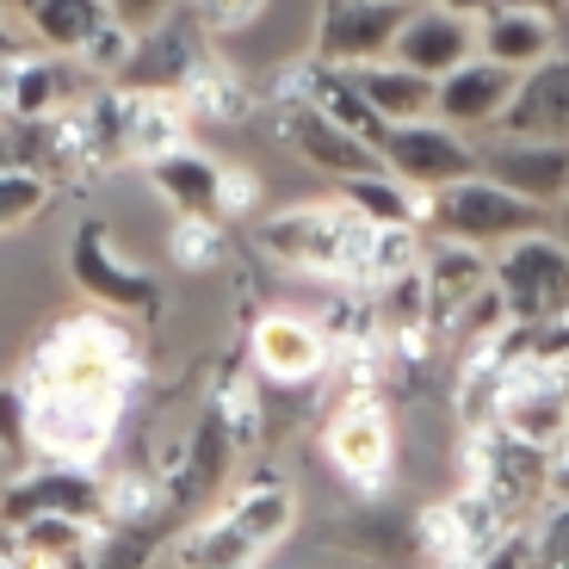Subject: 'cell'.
Returning a JSON list of instances; mask_svg holds the SVG:
<instances>
[{
    "mask_svg": "<svg viewBox=\"0 0 569 569\" xmlns=\"http://www.w3.org/2000/svg\"><path fill=\"white\" fill-rule=\"evenodd\" d=\"M142 378V347L124 328V316L112 310H81L62 316L57 328H43V341L31 347L19 385L26 390H81L124 409L130 390Z\"/></svg>",
    "mask_w": 569,
    "mask_h": 569,
    "instance_id": "6da1fadb",
    "label": "cell"
},
{
    "mask_svg": "<svg viewBox=\"0 0 569 569\" xmlns=\"http://www.w3.org/2000/svg\"><path fill=\"white\" fill-rule=\"evenodd\" d=\"M371 242H378V223H366L341 199L284 204V211L254 223V248L272 267H291L303 279H328V284H366V291H371Z\"/></svg>",
    "mask_w": 569,
    "mask_h": 569,
    "instance_id": "7a4b0ae2",
    "label": "cell"
},
{
    "mask_svg": "<svg viewBox=\"0 0 569 569\" xmlns=\"http://www.w3.org/2000/svg\"><path fill=\"white\" fill-rule=\"evenodd\" d=\"M427 236H440V242H465V248H508L532 229H545L539 204L513 199L508 186H496L489 173H470V180H452L440 192H427Z\"/></svg>",
    "mask_w": 569,
    "mask_h": 569,
    "instance_id": "3957f363",
    "label": "cell"
},
{
    "mask_svg": "<svg viewBox=\"0 0 569 569\" xmlns=\"http://www.w3.org/2000/svg\"><path fill=\"white\" fill-rule=\"evenodd\" d=\"M489 284H496L508 322L520 328L557 322V316H569V242H557L551 229H532L520 242L496 248Z\"/></svg>",
    "mask_w": 569,
    "mask_h": 569,
    "instance_id": "277c9868",
    "label": "cell"
},
{
    "mask_svg": "<svg viewBox=\"0 0 569 569\" xmlns=\"http://www.w3.org/2000/svg\"><path fill=\"white\" fill-rule=\"evenodd\" d=\"M322 452L341 470L347 489H359L366 501L385 496L390 477H397V427H390L385 397L378 390H347L341 409L322 427Z\"/></svg>",
    "mask_w": 569,
    "mask_h": 569,
    "instance_id": "5b68a950",
    "label": "cell"
},
{
    "mask_svg": "<svg viewBox=\"0 0 569 569\" xmlns=\"http://www.w3.org/2000/svg\"><path fill=\"white\" fill-rule=\"evenodd\" d=\"M26 421H31V452L43 465H81L93 470L112 446L124 409L81 390H26Z\"/></svg>",
    "mask_w": 569,
    "mask_h": 569,
    "instance_id": "8992f818",
    "label": "cell"
},
{
    "mask_svg": "<svg viewBox=\"0 0 569 569\" xmlns=\"http://www.w3.org/2000/svg\"><path fill=\"white\" fill-rule=\"evenodd\" d=\"M69 279L81 298H93V310L112 316H161V284L156 272H142L137 260H124L112 248V229L100 217L74 223L69 236Z\"/></svg>",
    "mask_w": 569,
    "mask_h": 569,
    "instance_id": "52a82bcc",
    "label": "cell"
},
{
    "mask_svg": "<svg viewBox=\"0 0 569 569\" xmlns=\"http://www.w3.org/2000/svg\"><path fill=\"white\" fill-rule=\"evenodd\" d=\"M378 161H385V173H397L409 192H440V186L477 173V142H470L465 130L440 124V118H415V124H385Z\"/></svg>",
    "mask_w": 569,
    "mask_h": 569,
    "instance_id": "ba28073f",
    "label": "cell"
},
{
    "mask_svg": "<svg viewBox=\"0 0 569 569\" xmlns=\"http://www.w3.org/2000/svg\"><path fill=\"white\" fill-rule=\"evenodd\" d=\"M26 520H81L106 532V483L81 465H38L0 489V527H26Z\"/></svg>",
    "mask_w": 569,
    "mask_h": 569,
    "instance_id": "9c48e42d",
    "label": "cell"
},
{
    "mask_svg": "<svg viewBox=\"0 0 569 569\" xmlns=\"http://www.w3.org/2000/svg\"><path fill=\"white\" fill-rule=\"evenodd\" d=\"M477 173H489L496 186H508L513 199L539 204V211H557L569 204V142L551 137H489L477 142Z\"/></svg>",
    "mask_w": 569,
    "mask_h": 569,
    "instance_id": "30bf717a",
    "label": "cell"
},
{
    "mask_svg": "<svg viewBox=\"0 0 569 569\" xmlns=\"http://www.w3.org/2000/svg\"><path fill=\"white\" fill-rule=\"evenodd\" d=\"M415 0H328L316 19V62L328 69H359V62L390 57L402 19Z\"/></svg>",
    "mask_w": 569,
    "mask_h": 569,
    "instance_id": "8fae6325",
    "label": "cell"
},
{
    "mask_svg": "<svg viewBox=\"0 0 569 569\" xmlns=\"http://www.w3.org/2000/svg\"><path fill=\"white\" fill-rule=\"evenodd\" d=\"M248 359L267 385L279 390H303L316 385L328 366H335V347L328 335L310 322V316H291V310H267L254 316V335H248Z\"/></svg>",
    "mask_w": 569,
    "mask_h": 569,
    "instance_id": "7c38bea8",
    "label": "cell"
},
{
    "mask_svg": "<svg viewBox=\"0 0 569 569\" xmlns=\"http://www.w3.org/2000/svg\"><path fill=\"white\" fill-rule=\"evenodd\" d=\"M477 57V19L452 13V7H433V0H415L409 19H402L397 43H390V62H402V69L427 74V81H440V74H452L458 62Z\"/></svg>",
    "mask_w": 569,
    "mask_h": 569,
    "instance_id": "4fadbf2b",
    "label": "cell"
},
{
    "mask_svg": "<svg viewBox=\"0 0 569 569\" xmlns=\"http://www.w3.org/2000/svg\"><path fill=\"white\" fill-rule=\"evenodd\" d=\"M477 57L513 74L539 69L545 57H557V13L539 0H496L489 13H477Z\"/></svg>",
    "mask_w": 569,
    "mask_h": 569,
    "instance_id": "5bb4252c",
    "label": "cell"
},
{
    "mask_svg": "<svg viewBox=\"0 0 569 569\" xmlns=\"http://www.w3.org/2000/svg\"><path fill=\"white\" fill-rule=\"evenodd\" d=\"M272 130H279L291 149H298V161H310V168H322L328 180H359V173L385 168L378 161V149H371L366 137H353V130H341L335 118L310 112V106H272Z\"/></svg>",
    "mask_w": 569,
    "mask_h": 569,
    "instance_id": "9a60e30c",
    "label": "cell"
},
{
    "mask_svg": "<svg viewBox=\"0 0 569 569\" xmlns=\"http://www.w3.org/2000/svg\"><path fill=\"white\" fill-rule=\"evenodd\" d=\"M513 87H520L513 69H501V62H489V57H470V62H458L452 74L433 81V118L465 130V137L470 130H496V118L508 112V100H513Z\"/></svg>",
    "mask_w": 569,
    "mask_h": 569,
    "instance_id": "2e32d148",
    "label": "cell"
},
{
    "mask_svg": "<svg viewBox=\"0 0 569 569\" xmlns=\"http://www.w3.org/2000/svg\"><path fill=\"white\" fill-rule=\"evenodd\" d=\"M501 137H551L569 142V57H545L539 69L520 74L508 112L496 118Z\"/></svg>",
    "mask_w": 569,
    "mask_h": 569,
    "instance_id": "e0dca14e",
    "label": "cell"
},
{
    "mask_svg": "<svg viewBox=\"0 0 569 569\" xmlns=\"http://www.w3.org/2000/svg\"><path fill=\"white\" fill-rule=\"evenodd\" d=\"M199 31L192 26H173V19H161V26L137 31V50H130L124 74L118 81L130 87V93H180L186 74L199 69Z\"/></svg>",
    "mask_w": 569,
    "mask_h": 569,
    "instance_id": "ac0fdd59",
    "label": "cell"
},
{
    "mask_svg": "<svg viewBox=\"0 0 569 569\" xmlns=\"http://www.w3.org/2000/svg\"><path fill=\"white\" fill-rule=\"evenodd\" d=\"M0 100L13 124H43L50 112L69 106V57H26L7 50L0 57Z\"/></svg>",
    "mask_w": 569,
    "mask_h": 569,
    "instance_id": "d6986e66",
    "label": "cell"
},
{
    "mask_svg": "<svg viewBox=\"0 0 569 569\" xmlns=\"http://www.w3.org/2000/svg\"><path fill=\"white\" fill-rule=\"evenodd\" d=\"M124 106V156L130 161H156L168 149H186L192 142V118H186L180 93H118Z\"/></svg>",
    "mask_w": 569,
    "mask_h": 569,
    "instance_id": "ffe728a7",
    "label": "cell"
},
{
    "mask_svg": "<svg viewBox=\"0 0 569 569\" xmlns=\"http://www.w3.org/2000/svg\"><path fill=\"white\" fill-rule=\"evenodd\" d=\"M223 513H229V527H242L272 557L291 539V527H298V489L284 483V477H254V483H242L223 501Z\"/></svg>",
    "mask_w": 569,
    "mask_h": 569,
    "instance_id": "44dd1931",
    "label": "cell"
},
{
    "mask_svg": "<svg viewBox=\"0 0 569 569\" xmlns=\"http://www.w3.org/2000/svg\"><path fill=\"white\" fill-rule=\"evenodd\" d=\"M347 74H353L359 100L385 118V124H415V118H433V81H427V74L402 69V62H390V57L359 62V69H347Z\"/></svg>",
    "mask_w": 569,
    "mask_h": 569,
    "instance_id": "7402d4cb",
    "label": "cell"
},
{
    "mask_svg": "<svg viewBox=\"0 0 569 569\" xmlns=\"http://www.w3.org/2000/svg\"><path fill=\"white\" fill-rule=\"evenodd\" d=\"M260 563H267V551L242 527H229L223 508L204 513L199 527H186L168 545V569H260Z\"/></svg>",
    "mask_w": 569,
    "mask_h": 569,
    "instance_id": "603a6c76",
    "label": "cell"
},
{
    "mask_svg": "<svg viewBox=\"0 0 569 569\" xmlns=\"http://www.w3.org/2000/svg\"><path fill=\"white\" fill-rule=\"evenodd\" d=\"M341 204H353L366 223H378V229H421L427 236V192H409V186L397 180V173H385V168H371V173H359V180H341V192H335Z\"/></svg>",
    "mask_w": 569,
    "mask_h": 569,
    "instance_id": "cb8c5ba5",
    "label": "cell"
},
{
    "mask_svg": "<svg viewBox=\"0 0 569 569\" xmlns=\"http://www.w3.org/2000/svg\"><path fill=\"white\" fill-rule=\"evenodd\" d=\"M142 173H149V186H156L161 199L173 204V211H192V217H217V161L199 156L192 142L186 149H168V156L142 161Z\"/></svg>",
    "mask_w": 569,
    "mask_h": 569,
    "instance_id": "d4e9b609",
    "label": "cell"
},
{
    "mask_svg": "<svg viewBox=\"0 0 569 569\" xmlns=\"http://www.w3.org/2000/svg\"><path fill=\"white\" fill-rule=\"evenodd\" d=\"M180 106L192 124H242L254 112V93H248V81L236 69H223L217 57H199V69L180 87Z\"/></svg>",
    "mask_w": 569,
    "mask_h": 569,
    "instance_id": "484cf974",
    "label": "cell"
},
{
    "mask_svg": "<svg viewBox=\"0 0 569 569\" xmlns=\"http://www.w3.org/2000/svg\"><path fill=\"white\" fill-rule=\"evenodd\" d=\"M106 19H112V13H106V0H38L19 26H26L50 57H74V50L106 26Z\"/></svg>",
    "mask_w": 569,
    "mask_h": 569,
    "instance_id": "4316f807",
    "label": "cell"
},
{
    "mask_svg": "<svg viewBox=\"0 0 569 569\" xmlns=\"http://www.w3.org/2000/svg\"><path fill=\"white\" fill-rule=\"evenodd\" d=\"M168 260L180 272H211L229 260V236H223V217H192V211H173L168 229Z\"/></svg>",
    "mask_w": 569,
    "mask_h": 569,
    "instance_id": "83f0119b",
    "label": "cell"
},
{
    "mask_svg": "<svg viewBox=\"0 0 569 569\" xmlns=\"http://www.w3.org/2000/svg\"><path fill=\"white\" fill-rule=\"evenodd\" d=\"M161 508H168V496H161V483L149 470H130V477H112V483H106V532L112 527H149Z\"/></svg>",
    "mask_w": 569,
    "mask_h": 569,
    "instance_id": "f1b7e54d",
    "label": "cell"
},
{
    "mask_svg": "<svg viewBox=\"0 0 569 569\" xmlns=\"http://www.w3.org/2000/svg\"><path fill=\"white\" fill-rule=\"evenodd\" d=\"M43 204H50V180H43L38 168L0 161V236H13L31 217H43Z\"/></svg>",
    "mask_w": 569,
    "mask_h": 569,
    "instance_id": "f546056e",
    "label": "cell"
},
{
    "mask_svg": "<svg viewBox=\"0 0 569 569\" xmlns=\"http://www.w3.org/2000/svg\"><path fill=\"white\" fill-rule=\"evenodd\" d=\"M211 409H217V421H223L229 446H236V452H254V446H260V421H267L254 385H248V378H223L217 397H211Z\"/></svg>",
    "mask_w": 569,
    "mask_h": 569,
    "instance_id": "4dcf8cb0",
    "label": "cell"
},
{
    "mask_svg": "<svg viewBox=\"0 0 569 569\" xmlns=\"http://www.w3.org/2000/svg\"><path fill=\"white\" fill-rule=\"evenodd\" d=\"M130 50H137V31L118 26V19H106V26L93 31V38H87L69 62H74V69H87V74H100V81H118V74H124V62H130Z\"/></svg>",
    "mask_w": 569,
    "mask_h": 569,
    "instance_id": "1f68e13d",
    "label": "cell"
},
{
    "mask_svg": "<svg viewBox=\"0 0 569 569\" xmlns=\"http://www.w3.org/2000/svg\"><path fill=\"white\" fill-rule=\"evenodd\" d=\"M260 13H267V0H192V19H199L211 38H236V31H248Z\"/></svg>",
    "mask_w": 569,
    "mask_h": 569,
    "instance_id": "d6a6232c",
    "label": "cell"
},
{
    "mask_svg": "<svg viewBox=\"0 0 569 569\" xmlns=\"http://www.w3.org/2000/svg\"><path fill=\"white\" fill-rule=\"evenodd\" d=\"M532 569H569V501H551L532 532Z\"/></svg>",
    "mask_w": 569,
    "mask_h": 569,
    "instance_id": "836d02e7",
    "label": "cell"
},
{
    "mask_svg": "<svg viewBox=\"0 0 569 569\" xmlns=\"http://www.w3.org/2000/svg\"><path fill=\"white\" fill-rule=\"evenodd\" d=\"M0 452H7V458H26L31 452L26 385H19V378H7V385H0Z\"/></svg>",
    "mask_w": 569,
    "mask_h": 569,
    "instance_id": "e575fe53",
    "label": "cell"
},
{
    "mask_svg": "<svg viewBox=\"0 0 569 569\" xmlns=\"http://www.w3.org/2000/svg\"><path fill=\"white\" fill-rule=\"evenodd\" d=\"M254 204H260V173L254 168L217 173V217H254Z\"/></svg>",
    "mask_w": 569,
    "mask_h": 569,
    "instance_id": "d590c367",
    "label": "cell"
},
{
    "mask_svg": "<svg viewBox=\"0 0 569 569\" xmlns=\"http://www.w3.org/2000/svg\"><path fill=\"white\" fill-rule=\"evenodd\" d=\"M180 0H106V13L118 19V26H130V31H149V26H161V19L173 13Z\"/></svg>",
    "mask_w": 569,
    "mask_h": 569,
    "instance_id": "8d00e7d4",
    "label": "cell"
},
{
    "mask_svg": "<svg viewBox=\"0 0 569 569\" xmlns=\"http://www.w3.org/2000/svg\"><path fill=\"white\" fill-rule=\"evenodd\" d=\"M545 458H551V496L569 501V433H563V440H557Z\"/></svg>",
    "mask_w": 569,
    "mask_h": 569,
    "instance_id": "74e56055",
    "label": "cell"
},
{
    "mask_svg": "<svg viewBox=\"0 0 569 569\" xmlns=\"http://www.w3.org/2000/svg\"><path fill=\"white\" fill-rule=\"evenodd\" d=\"M31 7H38V0H0V13H7V19H26Z\"/></svg>",
    "mask_w": 569,
    "mask_h": 569,
    "instance_id": "f35d334b",
    "label": "cell"
},
{
    "mask_svg": "<svg viewBox=\"0 0 569 569\" xmlns=\"http://www.w3.org/2000/svg\"><path fill=\"white\" fill-rule=\"evenodd\" d=\"M563 409H569V366H563Z\"/></svg>",
    "mask_w": 569,
    "mask_h": 569,
    "instance_id": "ab89813d",
    "label": "cell"
},
{
    "mask_svg": "<svg viewBox=\"0 0 569 569\" xmlns=\"http://www.w3.org/2000/svg\"><path fill=\"white\" fill-rule=\"evenodd\" d=\"M0 569H19V563H13V557H0Z\"/></svg>",
    "mask_w": 569,
    "mask_h": 569,
    "instance_id": "60d3db41",
    "label": "cell"
},
{
    "mask_svg": "<svg viewBox=\"0 0 569 569\" xmlns=\"http://www.w3.org/2000/svg\"><path fill=\"white\" fill-rule=\"evenodd\" d=\"M0 26H7V13H0Z\"/></svg>",
    "mask_w": 569,
    "mask_h": 569,
    "instance_id": "b9f144b4",
    "label": "cell"
}]
</instances>
